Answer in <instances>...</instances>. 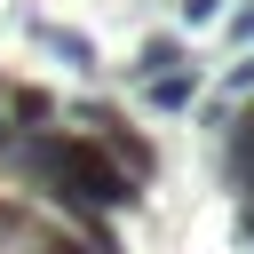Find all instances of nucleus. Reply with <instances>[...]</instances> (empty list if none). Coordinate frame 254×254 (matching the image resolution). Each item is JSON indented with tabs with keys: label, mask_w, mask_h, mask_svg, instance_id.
Instances as JSON below:
<instances>
[{
	"label": "nucleus",
	"mask_w": 254,
	"mask_h": 254,
	"mask_svg": "<svg viewBox=\"0 0 254 254\" xmlns=\"http://www.w3.org/2000/svg\"><path fill=\"white\" fill-rule=\"evenodd\" d=\"M87 127H95V143H103V159H111V167H127L135 183H151V167H159V159H151V143H143L135 127H119L111 111H87Z\"/></svg>",
	"instance_id": "f03ea898"
},
{
	"label": "nucleus",
	"mask_w": 254,
	"mask_h": 254,
	"mask_svg": "<svg viewBox=\"0 0 254 254\" xmlns=\"http://www.w3.org/2000/svg\"><path fill=\"white\" fill-rule=\"evenodd\" d=\"M230 87H238V95H254V64H238V71H230Z\"/></svg>",
	"instance_id": "9d476101"
},
{
	"label": "nucleus",
	"mask_w": 254,
	"mask_h": 254,
	"mask_svg": "<svg viewBox=\"0 0 254 254\" xmlns=\"http://www.w3.org/2000/svg\"><path fill=\"white\" fill-rule=\"evenodd\" d=\"M48 111H56V103H48V95H40V87H16V95H8V111H0V119H24V127H40V119H48Z\"/></svg>",
	"instance_id": "423d86ee"
},
{
	"label": "nucleus",
	"mask_w": 254,
	"mask_h": 254,
	"mask_svg": "<svg viewBox=\"0 0 254 254\" xmlns=\"http://www.w3.org/2000/svg\"><path fill=\"white\" fill-rule=\"evenodd\" d=\"M175 64H183V40H167V32L135 48V71H143V79H159V71H175Z\"/></svg>",
	"instance_id": "20e7f679"
},
{
	"label": "nucleus",
	"mask_w": 254,
	"mask_h": 254,
	"mask_svg": "<svg viewBox=\"0 0 254 254\" xmlns=\"http://www.w3.org/2000/svg\"><path fill=\"white\" fill-rule=\"evenodd\" d=\"M230 32H238V40H246V48H254V8H246V16H238V24H230Z\"/></svg>",
	"instance_id": "9b49d317"
},
{
	"label": "nucleus",
	"mask_w": 254,
	"mask_h": 254,
	"mask_svg": "<svg viewBox=\"0 0 254 254\" xmlns=\"http://www.w3.org/2000/svg\"><path fill=\"white\" fill-rule=\"evenodd\" d=\"M214 8L222 0H183V24H214Z\"/></svg>",
	"instance_id": "6e6552de"
},
{
	"label": "nucleus",
	"mask_w": 254,
	"mask_h": 254,
	"mask_svg": "<svg viewBox=\"0 0 254 254\" xmlns=\"http://www.w3.org/2000/svg\"><path fill=\"white\" fill-rule=\"evenodd\" d=\"M32 254H87V246H71V238H40Z\"/></svg>",
	"instance_id": "1a4fd4ad"
},
{
	"label": "nucleus",
	"mask_w": 254,
	"mask_h": 254,
	"mask_svg": "<svg viewBox=\"0 0 254 254\" xmlns=\"http://www.w3.org/2000/svg\"><path fill=\"white\" fill-rule=\"evenodd\" d=\"M230 183L254 190V111H238V135H230Z\"/></svg>",
	"instance_id": "7ed1b4c3"
},
{
	"label": "nucleus",
	"mask_w": 254,
	"mask_h": 254,
	"mask_svg": "<svg viewBox=\"0 0 254 254\" xmlns=\"http://www.w3.org/2000/svg\"><path fill=\"white\" fill-rule=\"evenodd\" d=\"M190 95H198V79H190V71H183V64H175V71H159V79H151V103H159V111H183V103H190Z\"/></svg>",
	"instance_id": "39448f33"
},
{
	"label": "nucleus",
	"mask_w": 254,
	"mask_h": 254,
	"mask_svg": "<svg viewBox=\"0 0 254 254\" xmlns=\"http://www.w3.org/2000/svg\"><path fill=\"white\" fill-rule=\"evenodd\" d=\"M0 159H8V167H24L56 206H87V214H103V206H135V175H127V167H111L95 135H64V127L24 135V143H8V135H0Z\"/></svg>",
	"instance_id": "f257e3e1"
},
{
	"label": "nucleus",
	"mask_w": 254,
	"mask_h": 254,
	"mask_svg": "<svg viewBox=\"0 0 254 254\" xmlns=\"http://www.w3.org/2000/svg\"><path fill=\"white\" fill-rule=\"evenodd\" d=\"M48 40H56V56H64V64H79V71H87V64H95V48H87V40H79V32H48Z\"/></svg>",
	"instance_id": "0eeeda50"
}]
</instances>
